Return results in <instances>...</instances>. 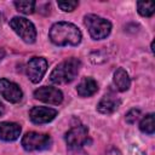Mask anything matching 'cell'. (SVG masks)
<instances>
[{
	"label": "cell",
	"mask_w": 155,
	"mask_h": 155,
	"mask_svg": "<svg viewBox=\"0 0 155 155\" xmlns=\"http://www.w3.org/2000/svg\"><path fill=\"white\" fill-rule=\"evenodd\" d=\"M5 113V107H4V104H2V102L0 101V116L2 115Z\"/></svg>",
	"instance_id": "obj_23"
},
{
	"label": "cell",
	"mask_w": 155,
	"mask_h": 155,
	"mask_svg": "<svg viewBox=\"0 0 155 155\" xmlns=\"http://www.w3.org/2000/svg\"><path fill=\"white\" fill-rule=\"evenodd\" d=\"M139 130L144 133L153 134L155 130V122H154V114H148L145 115L140 122H139Z\"/></svg>",
	"instance_id": "obj_15"
},
{
	"label": "cell",
	"mask_w": 155,
	"mask_h": 155,
	"mask_svg": "<svg viewBox=\"0 0 155 155\" xmlns=\"http://www.w3.org/2000/svg\"><path fill=\"white\" fill-rule=\"evenodd\" d=\"M21 126L16 122H0V139L5 142H13L21 134Z\"/></svg>",
	"instance_id": "obj_12"
},
{
	"label": "cell",
	"mask_w": 155,
	"mask_h": 155,
	"mask_svg": "<svg viewBox=\"0 0 155 155\" xmlns=\"http://www.w3.org/2000/svg\"><path fill=\"white\" fill-rule=\"evenodd\" d=\"M47 70V61L42 57H33L27 64V75L29 80L38 84Z\"/></svg>",
	"instance_id": "obj_7"
},
{
	"label": "cell",
	"mask_w": 155,
	"mask_h": 155,
	"mask_svg": "<svg viewBox=\"0 0 155 155\" xmlns=\"http://www.w3.org/2000/svg\"><path fill=\"white\" fill-rule=\"evenodd\" d=\"M88 138V130L84 125H76L71 127L64 136L65 143L69 149L81 148Z\"/></svg>",
	"instance_id": "obj_6"
},
{
	"label": "cell",
	"mask_w": 155,
	"mask_h": 155,
	"mask_svg": "<svg viewBox=\"0 0 155 155\" xmlns=\"http://www.w3.org/2000/svg\"><path fill=\"white\" fill-rule=\"evenodd\" d=\"M58 7L64 11V12H71L74 11L78 5H79V1H58Z\"/></svg>",
	"instance_id": "obj_18"
},
{
	"label": "cell",
	"mask_w": 155,
	"mask_h": 155,
	"mask_svg": "<svg viewBox=\"0 0 155 155\" xmlns=\"http://www.w3.org/2000/svg\"><path fill=\"white\" fill-rule=\"evenodd\" d=\"M78 94L81 97H90L98 91V84L92 78H84L76 87Z\"/></svg>",
	"instance_id": "obj_13"
},
{
	"label": "cell",
	"mask_w": 155,
	"mask_h": 155,
	"mask_svg": "<svg viewBox=\"0 0 155 155\" xmlns=\"http://www.w3.org/2000/svg\"><path fill=\"white\" fill-rule=\"evenodd\" d=\"M84 23L88 29L92 39L102 40L105 39L111 31V23L97 15H87L84 17Z\"/></svg>",
	"instance_id": "obj_3"
},
{
	"label": "cell",
	"mask_w": 155,
	"mask_h": 155,
	"mask_svg": "<svg viewBox=\"0 0 155 155\" xmlns=\"http://www.w3.org/2000/svg\"><path fill=\"white\" fill-rule=\"evenodd\" d=\"M114 85L116 86V88L121 92H125L130 88V85H131V79L127 74V71L122 68H117L114 73Z\"/></svg>",
	"instance_id": "obj_14"
},
{
	"label": "cell",
	"mask_w": 155,
	"mask_h": 155,
	"mask_svg": "<svg viewBox=\"0 0 155 155\" xmlns=\"http://www.w3.org/2000/svg\"><path fill=\"white\" fill-rule=\"evenodd\" d=\"M80 65H81V62L78 58H69L61 62L59 64L56 65V68L50 74L51 82L56 85H64V84L71 82L76 78L80 70Z\"/></svg>",
	"instance_id": "obj_2"
},
{
	"label": "cell",
	"mask_w": 155,
	"mask_h": 155,
	"mask_svg": "<svg viewBox=\"0 0 155 155\" xmlns=\"http://www.w3.org/2000/svg\"><path fill=\"white\" fill-rule=\"evenodd\" d=\"M34 97L39 101H42L45 103H50V104H61L63 101V93L56 88V87H51V86H42L39 87L38 90L34 91Z\"/></svg>",
	"instance_id": "obj_8"
},
{
	"label": "cell",
	"mask_w": 155,
	"mask_h": 155,
	"mask_svg": "<svg viewBox=\"0 0 155 155\" xmlns=\"http://www.w3.org/2000/svg\"><path fill=\"white\" fill-rule=\"evenodd\" d=\"M57 116V110L48 107H34L29 111V117L34 124H46Z\"/></svg>",
	"instance_id": "obj_10"
},
{
	"label": "cell",
	"mask_w": 155,
	"mask_h": 155,
	"mask_svg": "<svg viewBox=\"0 0 155 155\" xmlns=\"http://www.w3.org/2000/svg\"><path fill=\"white\" fill-rule=\"evenodd\" d=\"M48 35L51 41L57 46H76L82 39L80 29L69 22L54 23L51 27Z\"/></svg>",
	"instance_id": "obj_1"
},
{
	"label": "cell",
	"mask_w": 155,
	"mask_h": 155,
	"mask_svg": "<svg viewBox=\"0 0 155 155\" xmlns=\"http://www.w3.org/2000/svg\"><path fill=\"white\" fill-rule=\"evenodd\" d=\"M0 94L10 103H18L23 97L19 86L7 79H0Z\"/></svg>",
	"instance_id": "obj_9"
},
{
	"label": "cell",
	"mask_w": 155,
	"mask_h": 155,
	"mask_svg": "<svg viewBox=\"0 0 155 155\" xmlns=\"http://www.w3.org/2000/svg\"><path fill=\"white\" fill-rule=\"evenodd\" d=\"M139 116H140V110L134 108V109H131V110L126 114L125 119H126V122H128V124H134V122L139 119Z\"/></svg>",
	"instance_id": "obj_19"
},
{
	"label": "cell",
	"mask_w": 155,
	"mask_h": 155,
	"mask_svg": "<svg viewBox=\"0 0 155 155\" xmlns=\"http://www.w3.org/2000/svg\"><path fill=\"white\" fill-rule=\"evenodd\" d=\"M13 5L16 6L17 11H19L24 15H30L34 12L36 2L33 0H19V1H15Z\"/></svg>",
	"instance_id": "obj_16"
},
{
	"label": "cell",
	"mask_w": 155,
	"mask_h": 155,
	"mask_svg": "<svg viewBox=\"0 0 155 155\" xmlns=\"http://www.w3.org/2000/svg\"><path fill=\"white\" fill-rule=\"evenodd\" d=\"M121 104V99L113 92H108L103 96L97 105V110L101 114H111L114 113Z\"/></svg>",
	"instance_id": "obj_11"
},
{
	"label": "cell",
	"mask_w": 155,
	"mask_h": 155,
	"mask_svg": "<svg viewBox=\"0 0 155 155\" xmlns=\"http://www.w3.org/2000/svg\"><path fill=\"white\" fill-rule=\"evenodd\" d=\"M128 155H147L144 151H142L137 145H132L131 149H130V153Z\"/></svg>",
	"instance_id": "obj_20"
},
{
	"label": "cell",
	"mask_w": 155,
	"mask_h": 155,
	"mask_svg": "<svg viewBox=\"0 0 155 155\" xmlns=\"http://www.w3.org/2000/svg\"><path fill=\"white\" fill-rule=\"evenodd\" d=\"M68 155H87V153L84 151L81 148H76V149H69Z\"/></svg>",
	"instance_id": "obj_21"
},
{
	"label": "cell",
	"mask_w": 155,
	"mask_h": 155,
	"mask_svg": "<svg viewBox=\"0 0 155 155\" xmlns=\"http://www.w3.org/2000/svg\"><path fill=\"white\" fill-rule=\"evenodd\" d=\"M104 155H122V154H121V151H120L119 149H116V148H110V149H108V150L104 153Z\"/></svg>",
	"instance_id": "obj_22"
},
{
	"label": "cell",
	"mask_w": 155,
	"mask_h": 155,
	"mask_svg": "<svg viewBox=\"0 0 155 155\" xmlns=\"http://www.w3.org/2000/svg\"><path fill=\"white\" fill-rule=\"evenodd\" d=\"M51 137L46 133L28 132L22 138V147L27 151H38L50 148Z\"/></svg>",
	"instance_id": "obj_5"
},
{
	"label": "cell",
	"mask_w": 155,
	"mask_h": 155,
	"mask_svg": "<svg viewBox=\"0 0 155 155\" xmlns=\"http://www.w3.org/2000/svg\"><path fill=\"white\" fill-rule=\"evenodd\" d=\"M11 28L27 44H33L36 39V29L34 24L24 17H13L10 21Z\"/></svg>",
	"instance_id": "obj_4"
},
{
	"label": "cell",
	"mask_w": 155,
	"mask_h": 155,
	"mask_svg": "<svg viewBox=\"0 0 155 155\" xmlns=\"http://www.w3.org/2000/svg\"><path fill=\"white\" fill-rule=\"evenodd\" d=\"M137 8L139 15L143 17H150L155 12V5L151 1H138Z\"/></svg>",
	"instance_id": "obj_17"
}]
</instances>
